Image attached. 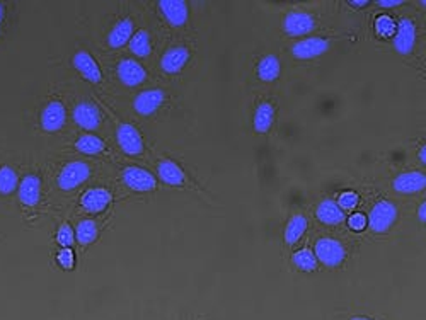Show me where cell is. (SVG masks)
I'll return each mask as SVG.
<instances>
[{"label":"cell","instance_id":"cell-12","mask_svg":"<svg viewBox=\"0 0 426 320\" xmlns=\"http://www.w3.org/2000/svg\"><path fill=\"white\" fill-rule=\"evenodd\" d=\"M72 63H74V67L77 68L79 74H81L86 80H89V82L99 83L102 80V74L101 70H99L96 60H94L87 51L75 53Z\"/></svg>","mask_w":426,"mask_h":320},{"label":"cell","instance_id":"cell-40","mask_svg":"<svg viewBox=\"0 0 426 320\" xmlns=\"http://www.w3.org/2000/svg\"><path fill=\"white\" fill-rule=\"evenodd\" d=\"M352 320H370V319H365V317H353Z\"/></svg>","mask_w":426,"mask_h":320},{"label":"cell","instance_id":"cell-39","mask_svg":"<svg viewBox=\"0 0 426 320\" xmlns=\"http://www.w3.org/2000/svg\"><path fill=\"white\" fill-rule=\"evenodd\" d=\"M2 21H3V6L0 3V26H2Z\"/></svg>","mask_w":426,"mask_h":320},{"label":"cell","instance_id":"cell-11","mask_svg":"<svg viewBox=\"0 0 426 320\" xmlns=\"http://www.w3.org/2000/svg\"><path fill=\"white\" fill-rule=\"evenodd\" d=\"M118 77L128 87L140 86L147 79L145 68L135 60H121L118 65Z\"/></svg>","mask_w":426,"mask_h":320},{"label":"cell","instance_id":"cell-34","mask_svg":"<svg viewBox=\"0 0 426 320\" xmlns=\"http://www.w3.org/2000/svg\"><path fill=\"white\" fill-rule=\"evenodd\" d=\"M348 225H349V228H352V230H356V232L363 230V228L367 227V216L361 215V213H355V215L349 216Z\"/></svg>","mask_w":426,"mask_h":320},{"label":"cell","instance_id":"cell-28","mask_svg":"<svg viewBox=\"0 0 426 320\" xmlns=\"http://www.w3.org/2000/svg\"><path fill=\"white\" fill-rule=\"evenodd\" d=\"M292 262H294L297 268L302 269V271H306V273L314 271L319 264L317 259H315V254L312 253L310 249L297 250L294 256H292Z\"/></svg>","mask_w":426,"mask_h":320},{"label":"cell","instance_id":"cell-4","mask_svg":"<svg viewBox=\"0 0 426 320\" xmlns=\"http://www.w3.org/2000/svg\"><path fill=\"white\" fill-rule=\"evenodd\" d=\"M123 182L128 188L133 189V191L140 193L152 191V189H155V184H157L155 177L152 176L148 170L136 166L127 167V169L123 170Z\"/></svg>","mask_w":426,"mask_h":320},{"label":"cell","instance_id":"cell-7","mask_svg":"<svg viewBox=\"0 0 426 320\" xmlns=\"http://www.w3.org/2000/svg\"><path fill=\"white\" fill-rule=\"evenodd\" d=\"M67 111L65 106L60 101H52L45 106L43 113H41V128L48 133H55L62 129L65 123Z\"/></svg>","mask_w":426,"mask_h":320},{"label":"cell","instance_id":"cell-25","mask_svg":"<svg viewBox=\"0 0 426 320\" xmlns=\"http://www.w3.org/2000/svg\"><path fill=\"white\" fill-rule=\"evenodd\" d=\"M75 148H77L81 154L96 155L104 150V142L96 135H82L81 138L75 142Z\"/></svg>","mask_w":426,"mask_h":320},{"label":"cell","instance_id":"cell-2","mask_svg":"<svg viewBox=\"0 0 426 320\" xmlns=\"http://www.w3.org/2000/svg\"><path fill=\"white\" fill-rule=\"evenodd\" d=\"M90 176L89 163L81 162V160H74L68 162L58 174V188L63 191H72V189L79 188L82 182H86Z\"/></svg>","mask_w":426,"mask_h":320},{"label":"cell","instance_id":"cell-9","mask_svg":"<svg viewBox=\"0 0 426 320\" xmlns=\"http://www.w3.org/2000/svg\"><path fill=\"white\" fill-rule=\"evenodd\" d=\"M164 99H166L164 90L161 89L143 90L142 94H139V96L135 97V101H133V108H135L136 113L142 114V116H150V114H154L159 108H161Z\"/></svg>","mask_w":426,"mask_h":320},{"label":"cell","instance_id":"cell-16","mask_svg":"<svg viewBox=\"0 0 426 320\" xmlns=\"http://www.w3.org/2000/svg\"><path fill=\"white\" fill-rule=\"evenodd\" d=\"M189 60V51L184 47H174L169 48L164 53L161 60V67L166 74H178L184 68V65Z\"/></svg>","mask_w":426,"mask_h":320},{"label":"cell","instance_id":"cell-30","mask_svg":"<svg viewBox=\"0 0 426 320\" xmlns=\"http://www.w3.org/2000/svg\"><path fill=\"white\" fill-rule=\"evenodd\" d=\"M75 234L72 230V227L68 223H63L62 227L58 228V234H56V242L63 247V249H70L74 246Z\"/></svg>","mask_w":426,"mask_h":320},{"label":"cell","instance_id":"cell-35","mask_svg":"<svg viewBox=\"0 0 426 320\" xmlns=\"http://www.w3.org/2000/svg\"><path fill=\"white\" fill-rule=\"evenodd\" d=\"M380 7H387V9H389V7H397V6H401V0H380V2H377Z\"/></svg>","mask_w":426,"mask_h":320},{"label":"cell","instance_id":"cell-18","mask_svg":"<svg viewBox=\"0 0 426 320\" xmlns=\"http://www.w3.org/2000/svg\"><path fill=\"white\" fill-rule=\"evenodd\" d=\"M425 184H426L425 174L418 173V170H413V173H404L401 174V176L395 177L393 186L397 193L411 194L425 189Z\"/></svg>","mask_w":426,"mask_h":320},{"label":"cell","instance_id":"cell-37","mask_svg":"<svg viewBox=\"0 0 426 320\" xmlns=\"http://www.w3.org/2000/svg\"><path fill=\"white\" fill-rule=\"evenodd\" d=\"M348 3L353 7H367L368 6L367 0H360V2H358V0H352V2H348Z\"/></svg>","mask_w":426,"mask_h":320},{"label":"cell","instance_id":"cell-22","mask_svg":"<svg viewBox=\"0 0 426 320\" xmlns=\"http://www.w3.org/2000/svg\"><path fill=\"white\" fill-rule=\"evenodd\" d=\"M275 120V108L271 102H261L254 114V129L258 133H268Z\"/></svg>","mask_w":426,"mask_h":320},{"label":"cell","instance_id":"cell-21","mask_svg":"<svg viewBox=\"0 0 426 320\" xmlns=\"http://www.w3.org/2000/svg\"><path fill=\"white\" fill-rule=\"evenodd\" d=\"M133 36V22L132 19H123V21L116 22L115 28L111 29L108 36V45L111 48H121L125 43L132 40Z\"/></svg>","mask_w":426,"mask_h":320},{"label":"cell","instance_id":"cell-33","mask_svg":"<svg viewBox=\"0 0 426 320\" xmlns=\"http://www.w3.org/2000/svg\"><path fill=\"white\" fill-rule=\"evenodd\" d=\"M56 259H58L60 266H62L63 269H72V268H74L75 256H74V250H72V249H62L58 253V256H56Z\"/></svg>","mask_w":426,"mask_h":320},{"label":"cell","instance_id":"cell-3","mask_svg":"<svg viewBox=\"0 0 426 320\" xmlns=\"http://www.w3.org/2000/svg\"><path fill=\"white\" fill-rule=\"evenodd\" d=\"M395 218H397V208L390 201H379L374 208H372L370 215H368L367 225H370V228L377 234L387 232L393 227Z\"/></svg>","mask_w":426,"mask_h":320},{"label":"cell","instance_id":"cell-1","mask_svg":"<svg viewBox=\"0 0 426 320\" xmlns=\"http://www.w3.org/2000/svg\"><path fill=\"white\" fill-rule=\"evenodd\" d=\"M315 259L328 268H338L346 257V249L343 243L336 239H319L315 242Z\"/></svg>","mask_w":426,"mask_h":320},{"label":"cell","instance_id":"cell-6","mask_svg":"<svg viewBox=\"0 0 426 320\" xmlns=\"http://www.w3.org/2000/svg\"><path fill=\"white\" fill-rule=\"evenodd\" d=\"M414 43H416V28L409 19H402L397 26H395L394 33V48L395 51L401 55H409L413 51Z\"/></svg>","mask_w":426,"mask_h":320},{"label":"cell","instance_id":"cell-32","mask_svg":"<svg viewBox=\"0 0 426 320\" xmlns=\"http://www.w3.org/2000/svg\"><path fill=\"white\" fill-rule=\"evenodd\" d=\"M336 203H338V207L343 209V211L345 209H352L356 207V203H358V196H356L353 191H346L341 194L340 200H338Z\"/></svg>","mask_w":426,"mask_h":320},{"label":"cell","instance_id":"cell-38","mask_svg":"<svg viewBox=\"0 0 426 320\" xmlns=\"http://www.w3.org/2000/svg\"><path fill=\"white\" fill-rule=\"evenodd\" d=\"M420 159H421V162L426 163V147H425V145L420 148Z\"/></svg>","mask_w":426,"mask_h":320},{"label":"cell","instance_id":"cell-27","mask_svg":"<svg viewBox=\"0 0 426 320\" xmlns=\"http://www.w3.org/2000/svg\"><path fill=\"white\" fill-rule=\"evenodd\" d=\"M130 49H132V53H135V55L140 56V58H145V56L150 55V51H152L150 36H148V33L145 31V29H142V31L136 33L135 36H132Z\"/></svg>","mask_w":426,"mask_h":320},{"label":"cell","instance_id":"cell-19","mask_svg":"<svg viewBox=\"0 0 426 320\" xmlns=\"http://www.w3.org/2000/svg\"><path fill=\"white\" fill-rule=\"evenodd\" d=\"M317 218L326 225H338L345 220V211L334 200H324L317 207Z\"/></svg>","mask_w":426,"mask_h":320},{"label":"cell","instance_id":"cell-29","mask_svg":"<svg viewBox=\"0 0 426 320\" xmlns=\"http://www.w3.org/2000/svg\"><path fill=\"white\" fill-rule=\"evenodd\" d=\"M19 184V177L16 170L9 166L0 167V194H10L16 191Z\"/></svg>","mask_w":426,"mask_h":320},{"label":"cell","instance_id":"cell-15","mask_svg":"<svg viewBox=\"0 0 426 320\" xmlns=\"http://www.w3.org/2000/svg\"><path fill=\"white\" fill-rule=\"evenodd\" d=\"M41 196V179L36 174H28L19 184V200L26 207H36Z\"/></svg>","mask_w":426,"mask_h":320},{"label":"cell","instance_id":"cell-31","mask_svg":"<svg viewBox=\"0 0 426 320\" xmlns=\"http://www.w3.org/2000/svg\"><path fill=\"white\" fill-rule=\"evenodd\" d=\"M375 28H377L379 34H382V36H389V34L395 33V22L393 17L380 16L377 19V22H375Z\"/></svg>","mask_w":426,"mask_h":320},{"label":"cell","instance_id":"cell-36","mask_svg":"<svg viewBox=\"0 0 426 320\" xmlns=\"http://www.w3.org/2000/svg\"><path fill=\"white\" fill-rule=\"evenodd\" d=\"M418 216H420L421 223L426 222V203L420 205V209H418Z\"/></svg>","mask_w":426,"mask_h":320},{"label":"cell","instance_id":"cell-23","mask_svg":"<svg viewBox=\"0 0 426 320\" xmlns=\"http://www.w3.org/2000/svg\"><path fill=\"white\" fill-rule=\"evenodd\" d=\"M280 60L275 55H266L265 58L260 60L258 63V77L262 82H273L280 77Z\"/></svg>","mask_w":426,"mask_h":320},{"label":"cell","instance_id":"cell-26","mask_svg":"<svg viewBox=\"0 0 426 320\" xmlns=\"http://www.w3.org/2000/svg\"><path fill=\"white\" fill-rule=\"evenodd\" d=\"M97 237V225L93 220H82L81 223L75 228V239L79 240V243L82 246H89L93 243Z\"/></svg>","mask_w":426,"mask_h":320},{"label":"cell","instance_id":"cell-17","mask_svg":"<svg viewBox=\"0 0 426 320\" xmlns=\"http://www.w3.org/2000/svg\"><path fill=\"white\" fill-rule=\"evenodd\" d=\"M159 9L173 26H182L188 21V6L182 0H161Z\"/></svg>","mask_w":426,"mask_h":320},{"label":"cell","instance_id":"cell-14","mask_svg":"<svg viewBox=\"0 0 426 320\" xmlns=\"http://www.w3.org/2000/svg\"><path fill=\"white\" fill-rule=\"evenodd\" d=\"M111 203V193L104 188H93L87 189L86 193L82 194L81 205L84 209L90 213H101L104 211L106 207Z\"/></svg>","mask_w":426,"mask_h":320},{"label":"cell","instance_id":"cell-5","mask_svg":"<svg viewBox=\"0 0 426 320\" xmlns=\"http://www.w3.org/2000/svg\"><path fill=\"white\" fill-rule=\"evenodd\" d=\"M116 138L121 150L128 155H140L143 152L142 135L136 131L135 127L128 123H121L116 129Z\"/></svg>","mask_w":426,"mask_h":320},{"label":"cell","instance_id":"cell-8","mask_svg":"<svg viewBox=\"0 0 426 320\" xmlns=\"http://www.w3.org/2000/svg\"><path fill=\"white\" fill-rule=\"evenodd\" d=\"M329 49V41L324 38H307V40L299 41L292 48V55L299 60H310L315 56H321Z\"/></svg>","mask_w":426,"mask_h":320},{"label":"cell","instance_id":"cell-20","mask_svg":"<svg viewBox=\"0 0 426 320\" xmlns=\"http://www.w3.org/2000/svg\"><path fill=\"white\" fill-rule=\"evenodd\" d=\"M159 177L162 179V181L166 182V184L169 186H181L182 182L186 181L184 173L181 170V167L178 166L176 162H173V160H161L159 162Z\"/></svg>","mask_w":426,"mask_h":320},{"label":"cell","instance_id":"cell-24","mask_svg":"<svg viewBox=\"0 0 426 320\" xmlns=\"http://www.w3.org/2000/svg\"><path fill=\"white\" fill-rule=\"evenodd\" d=\"M307 230V218L303 215H294L290 218V222L287 223V228H285V242L288 246L292 243L299 242L302 239V235L306 234Z\"/></svg>","mask_w":426,"mask_h":320},{"label":"cell","instance_id":"cell-13","mask_svg":"<svg viewBox=\"0 0 426 320\" xmlns=\"http://www.w3.org/2000/svg\"><path fill=\"white\" fill-rule=\"evenodd\" d=\"M74 121L84 129H97L101 125V113L93 102H81L74 109Z\"/></svg>","mask_w":426,"mask_h":320},{"label":"cell","instance_id":"cell-10","mask_svg":"<svg viewBox=\"0 0 426 320\" xmlns=\"http://www.w3.org/2000/svg\"><path fill=\"white\" fill-rule=\"evenodd\" d=\"M314 17L307 13H300V10L290 13L283 21L285 33L290 34V36H303V34L310 33L312 29H314Z\"/></svg>","mask_w":426,"mask_h":320}]
</instances>
